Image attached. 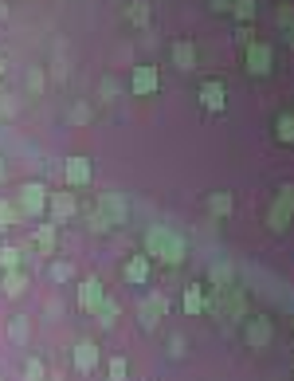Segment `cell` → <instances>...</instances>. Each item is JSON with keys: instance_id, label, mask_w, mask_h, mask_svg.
<instances>
[{"instance_id": "cell-5", "label": "cell", "mask_w": 294, "mask_h": 381, "mask_svg": "<svg viewBox=\"0 0 294 381\" xmlns=\"http://www.w3.org/2000/svg\"><path fill=\"white\" fill-rule=\"evenodd\" d=\"M244 63H247V75H255V79L271 75V63H275V51H271V43L251 40L244 48Z\"/></svg>"}, {"instance_id": "cell-4", "label": "cell", "mask_w": 294, "mask_h": 381, "mask_svg": "<svg viewBox=\"0 0 294 381\" xmlns=\"http://www.w3.org/2000/svg\"><path fill=\"white\" fill-rule=\"evenodd\" d=\"M165 314H169V295L165 291H145L142 303H137V322H142V331H153Z\"/></svg>"}, {"instance_id": "cell-30", "label": "cell", "mask_w": 294, "mask_h": 381, "mask_svg": "<svg viewBox=\"0 0 294 381\" xmlns=\"http://www.w3.org/2000/svg\"><path fill=\"white\" fill-rule=\"evenodd\" d=\"M232 16L239 20V24H251V20H255V0H235Z\"/></svg>"}, {"instance_id": "cell-3", "label": "cell", "mask_w": 294, "mask_h": 381, "mask_svg": "<svg viewBox=\"0 0 294 381\" xmlns=\"http://www.w3.org/2000/svg\"><path fill=\"white\" fill-rule=\"evenodd\" d=\"M290 224H294V185H283L267 209V228L283 232V228H290Z\"/></svg>"}, {"instance_id": "cell-23", "label": "cell", "mask_w": 294, "mask_h": 381, "mask_svg": "<svg viewBox=\"0 0 294 381\" xmlns=\"http://www.w3.org/2000/svg\"><path fill=\"white\" fill-rule=\"evenodd\" d=\"M232 209H235L232 193H212L208 197V212H212V216H220V221H224V216H232Z\"/></svg>"}, {"instance_id": "cell-9", "label": "cell", "mask_w": 294, "mask_h": 381, "mask_svg": "<svg viewBox=\"0 0 294 381\" xmlns=\"http://www.w3.org/2000/svg\"><path fill=\"white\" fill-rule=\"evenodd\" d=\"M149 275H153V260L149 255H130L126 260V267H122V280L130 283V287H145V283H149Z\"/></svg>"}, {"instance_id": "cell-10", "label": "cell", "mask_w": 294, "mask_h": 381, "mask_svg": "<svg viewBox=\"0 0 294 381\" xmlns=\"http://www.w3.org/2000/svg\"><path fill=\"white\" fill-rule=\"evenodd\" d=\"M271 338H275V326H271V319H263V314H255V319L244 326V342H247L251 350L271 346Z\"/></svg>"}, {"instance_id": "cell-35", "label": "cell", "mask_w": 294, "mask_h": 381, "mask_svg": "<svg viewBox=\"0 0 294 381\" xmlns=\"http://www.w3.org/2000/svg\"><path fill=\"white\" fill-rule=\"evenodd\" d=\"M98 94H102V99H106V102H110V99H118V94H122V87H118V83H114V79H102V87H98Z\"/></svg>"}, {"instance_id": "cell-24", "label": "cell", "mask_w": 294, "mask_h": 381, "mask_svg": "<svg viewBox=\"0 0 294 381\" xmlns=\"http://www.w3.org/2000/svg\"><path fill=\"white\" fill-rule=\"evenodd\" d=\"M24 381H47V362L43 358H24Z\"/></svg>"}, {"instance_id": "cell-1", "label": "cell", "mask_w": 294, "mask_h": 381, "mask_svg": "<svg viewBox=\"0 0 294 381\" xmlns=\"http://www.w3.org/2000/svg\"><path fill=\"white\" fill-rule=\"evenodd\" d=\"M145 255H149V260L157 255L165 267H181L185 255H188V244H185L181 232L165 228V224H153V228H145Z\"/></svg>"}, {"instance_id": "cell-38", "label": "cell", "mask_w": 294, "mask_h": 381, "mask_svg": "<svg viewBox=\"0 0 294 381\" xmlns=\"http://www.w3.org/2000/svg\"><path fill=\"white\" fill-rule=\"evenodd\" d=\"M235 40H239V43L247 48V43H251V28H247V24H239V32H235Z\"/></svg>"}, {"instance_id": "cell-40", "label": "cell", "mask_w": 294, "mask_h": 381, "mask_svg": "<svg viewBox=\"0 0 294 381\" xmlns=\"http://www.w3.org/2000/svg\"><path fill=\"white\" fill-rule=\"evenodd\" d=\"M286 43H290V48H294V24L286 28Z\"/></svg>"}, {"instance_id": "cell-21", "label": "cell", "mask_w": 294, "mask_h": 381, "mask_svg": "<svg viewBox=\"0 0 294 381\" xmlns=\"http://www.w3.org/2000/svg\"><path fill=\"white\" fill-rule=\"evenodd\" d=\"M9 338L16 342V346H28V338H32V319H28V314H16V319L9 322Z\"/></svg>"}, {"instance_id": "cell-7", "label": "cell", "mask_w": 294, "mask_h": 381, "mask_svg": "<svg viewBox=\"0 0 294 381\" xmlns=\"http://www.w3.org/2000/svg\"><path fill=\"white\" fill-rule=\"evenodd\" d=\"M63 181H67V189H86L94 181V165L86 158H67L63 161Z\"/></svg>"}, {"instance_id": "cell-20", "label": "cell", "mask_w": 294, "mask_h": 381, "mask_svg": "<svg viewBox=\"0 0 294 381\" xmlns=\"http://www.w3.org/2000/svg\"><path fill=\"white\" fill-rule=\"evenodd\" d=\"M20 221H24V212L16 209V201H9V197H0V232L16 228Z\"/></svg>"}, {"instance_id": "cell-36", "label": "cell", "mask_w": 294, "mask_h": 381, "mask_svg": "<svg viewBox=\"0 0 294 381\" xmlns=\"http://www.w3.org/2000/svg\"><path fill=\"white\" fill-rule=\"evenodd\" d=\"M0 111H4V118H12V114H16V102H12V94H0Z\"/></svg>"}, {"instance_id": "cell-37", "label": "cell", "mask_w": 294, "mask_h": 381, "mask_svg": "<svg viewBox=\"0 0 294 381\" xmlns=\"http://www.w3.org/2000/svg\"><path fill=\"white\" fill-rule=\"evenodd\" d=\"M169 354H173V358H181V354H185V338H181V334H176V338L169 342Z\"/></svg>"}, {"instance_id": "cell-39", "label": "cell", "mask_w": 294, "mask_h": 381, "mask_svg": "<svg viewBox=\"0 0 294 381\" xmlns=\"http://www.w3.org/2000/svg\"><path fill=\"white\" fill-rule=\"evenodd\" d=\"M232 4H235V0H212V9H216V12H232Z\"/></svg>"}, {"instance_id": "cell-32", "label": "cell", "mask_w": 294, "mask_h": 381, "mask_svg": "<svg viewBox=\"0 0 294 381\" xmlns=\"http://www.w3.org/2000/svg\"><path fill=\"white\" fill-rule=\"evenodd\" d=\"M110 228H114V224H110V216H106V212L91 209V232H98V236H106Z\"/></svg>"}, {"instance_id": "cell-2", "label": "cell", "mask_w": 294, "mask_h": 381, "mask_svg": "<svg viewBox=\"0 0 294 381\" xmlns=\"http://www.w3.org/2000/svg\"><path fill=\"white\" fill-rule=\"evenodd\" d=\"M47 193L51 189L43 185V181H24V185L16 189V209L24 212V216H32V221H43V212H47Z\"/></svg>"}, {"instance_id": "cell-14", "label": "cell", "mask_w": 294, "mask_h": 381, "mask_svg": "<svg viewBox=\"0 0 294 381\" xmlns=\"http://www.w3.org/2000/svg\"><path fill=\"white\" fill-rule=\"evenodd\" d=\"M71 362H75V373H94L98 370V346L94 342H75V350H71Z\"/></svg>"}, {"instance_id": "cell-15", "label": "cell", "mask_w": 294, "mask_h": 381, "mask_svg": "<svg viewBox=\"0 0 294 381\" xmlns=\"http://www.w3.org/2000/svg\"><path fill=\"white\" fill-rule=\"evenodd\" d=\"M32 244H35V252H40V255H51V252H55V244H59V224H55V221L35 224Z\"/></svg>"}, {"instance_id": "cell-33", "label": "cell", "mask_w": 294, "mask_h": 381, "mask_svg": "<svg viewBox=\"0 0 294 381\" xmlns=\"http://www.w3.org/2000/svg\"><path fill=\"white\" fill-rule=\"evenodd\" d=\"M43 87H47L43 71H40V67H32V71H28V91H32V94H43Z\"/></svg>"}, {"instance_id": "cell-6", "label": "cell", "mask_w": 294, "mask_h": 381, "mask_svg": "<svg viewBox=\"0 0 294 381\" xmlns=\"http://www.w3.org/2000/svg\"><path fill=\"white\" fill-rule=\"evenodd\" d=\"M102 303H106V287H102L98 275H86V280H79V311L94 314Z\"/></svg>"}, {"instance_id": "cell-27", "label": "cell", "mask_w": 294, "mask_h": 381, "mask_svg": "<svg viewBox=\"0 0 294 381\" xmlns=\"http://www.w3.org/2000/svg\"><path fill=\"white\" fill-rule=\"evenodd\" d=\"M75 280V263L71 260H55L51 263V283H71Z\"/></svg>"}, {"instance_id": "cell-41", "label": "cell", "mask_w": 294, "mask_h": 381, "mask_svg": "<svg viewBox=\"0 0 294 381\" xmlns=\"http://www.w3.org/2000/svg\"><path fill=\"white\" fill-rule=\"evenodd\" d=\"M47 381H63V377H59V373H47Z\"/></svg>"}, {"instance_id": "cell-28", "label": "cell", "mask_w": 294, "mask_h": 381, "mask_svg": "<svg viewBox=\"0 0 294 381\" xmlns=\"http://www.w3.org/2000/svg\"><path fill=\"white\" fill-rule=\"evenodd\" d=\"M106 377L110 381H126L130 377V362L122 354H114V358H110V365H106Z\"/></svg>"}, {"instance_id": "cell-11", "label": "cell", "mask_w": 294, "mask_h": 381, "mask_svg": "<svg viewBox=\"0 0 294 381\" xmlns=\"http://www.w3.org/2000/svg\"><path fill=\"white\" fill-rule=\"evenodd\" d=\"M94 209H98V212H106V216H110V224H126V216H130L126 197H118V193H98Z\"/></svg>"}, {"instance_id": "cell-25", "label": "cell", "mask_w": 294, "mask_h": 381, "mask_svg": "<svg viewBox=\"0 0 294 381\" xmlns=\"http://www.w3.org/2000/svg\"><path fill=\"white\" fill-rule=\"evenodd\" d=\"M126 20L134 28H145V24H149V0H134V4L126 9Z\"/></svg>"}, {"instance_id": "cell-16", "label": "cell", "mask_w": 294, "mask_h": 381, "mask_svg": "<svg viewBox=\"0 0 294 381\" xmlns=\"http://www.w3.org/2000/svg\"><path fill=\"white\" fill-rule=\"evenodd\" d=\"M28 283H32V275H28L24 267H12V271L0 275V287H4V295H9V299H20L28 291Z\"/></svg>"}, {"instance_id": "cell-31", "label": "cell", "mask_w": 294, "mask_h": 381, "mask_svg": "<svg viewBox=\"0 0 294 381\" xmlns=\"http://www.w3.org/2000/svg\"><path fill=\"white\" fill-rule=\"evenodd\" d=\"M67 122L71 126H86V122H91V106H86V102H75L71 114H67Z\"/></svg>"}, {"instance_id": "cell-22", "label": "cell", "mask_w": 294, "mask_h": 381, "mask_svg": "<svg viewBox=\"0 0 294 381\" xmlns=\"http://www.w3.org/2000/svg\"><path fill=\"white\" fill-rule=\"evenodd\" d=\"M275 142L278 145H294V114L290 111H283L275 118Z\"/></svg>"}, {"instance_id": "cell-29", "label": "cell", "mask_w": 294, "mask_h": 381, "mask_svg": "<svg viewBox=\"0 0 294 381\" xmlns=\"http://www.w3.org/2000/svg\"><path fill=\"white\" fill-rule=\"evenodd\" d=\"M20 267V248L16 244H0V271Z\"/></svg>"}, {"instance_id": "cell-19", "label": "cell", "mask_w": 294, "mask_h": 381, "mask_svg": "<svg viewBox=\"0 0 294 381\" xmlns=\"http://www.w3.org/2000/svg\"><path fill=\"white\" fill-rule=\"evenodd\" d=\"M173 67L176 71H196V48L188 40H176L173 43Z\"/></svg>"}, {"instance_id": "cell-34", "label": "cell", "mask_w": 294, "mask_h": 381, "mask_svg": "<svg viewBox=\"0 0 294 381\" xmlns=\"http://www.w3.org/2000/svg\"><path fill=\"white\" fill-rule=\"evenodd\" d=\"M275 20H278V28H283V32H286V28H290V24H294V4H278V12H275Z\"/></svg>"}, {"instance_id": "cell-8", "label": "cell", "mask_w": 294, "mask_h": 381, "mask_svg": "<svg viewBox=\"0 0 294 381\" xmlns=\"http://www.w3.org/2000/svg\"><path fill=\"white\" fill-rule=\"evenodd\" d=\"M157 87H161L157 67H149V63L134 67V79H130V94H134V99H145V94H157Z\"/></svg>"}, {"instance_id": "cell-43", "label": "cell", "mask_w": 294, "mask_h": 381, "mask_svg": "<svg viewBox=\"0 0 294 381\" xmlns=\"http://www.w3.org/2000/svg\"><path fill=\"white\" fill-rule=\"evenodd\" d=\"M0 181H4V161H0Z\"/></svg>"}, {"instance_id": "cell-42", "label": "cell", "mask_w": 294, "mask_h": 381, "mask_svg": "<svg viewBox=\"0 0 294 381\" xmlns=\"http://www.w3.org/2000/svg\"><path fill=\"white\" fill-rule=\"evenodd\" d=\"M0 75H4V55H0Z\"/></svg>"}, {"instance_id": "cell-12", "label": "cell", "mask_w": 294, "mask_h": 381, "mask_svg": "<svg viewBox=\"0 0 294 381\" xmlns=\"http://www.w3.org/2000/svg\"><path fill=\"white\" fill-rule=\"evenodd\" d=\"M47 212H51V221H55V224L71 221V216L79 212L75 193H47Z\"/></svg>"}, {"instance_id": "cell-17", "label": "cell", "mask_w": 294, "mask_h": 381, "mask_svg": "<svg viewBox=\"0 0 294 381\" xmlns=\"http://www.w3.org/2000/svg\"><path fill=\"white\" fill-rule=\"evenodd\" d=\"M181 307H185V314H188V319H196V314H204V311H208V295H204V287H200V283H188V287H185V295H181Z\"/></svg>"}, {"instance_id": "cell-26", "label": "cell", "mask_w": 294, "mask_h": 381, "mask_svg": "<svg viewBox=\"0 0 294 381\" xmlns=\"http://www.w3.org/2000/svg\"><path fill=\"white\" fill-rule=\"evenodd\" d=\"M94 319H98L102 331H114V322H118V303H114V299H106V303L94 311Z\"/></svg>"}, {"instance_id": "cell-18", "label": "cell", "mask_w": 294, "mask_h": 381, "mask_svg": "<svg viewBox=\"0 0 294 381\" xmlns=\"http://www.w3.org/2000/svg\"><path fill=\"white\" fill-rule=\"evenodd\" d=\"M208 287H216V291L235 287V267H232V263H224V260L212 263V267H208Z\"/></svg>"}, {"instance_id": "cell-13", "label": "cell", "mask_w": 294, "mask_h": 381, "mask_svg": "<svg viewBox=\"0 0 294 381\" xmlns=\"http://www.w3.org/2000/svg\"><path fill=\"white\" fill-rule=\"evenodd\" d=\"M196 99H200V106L208 114H220L227 106V91H224V83H220V79H208V83L200 87V94H196Z\"/></svg>"}]
</instances>
